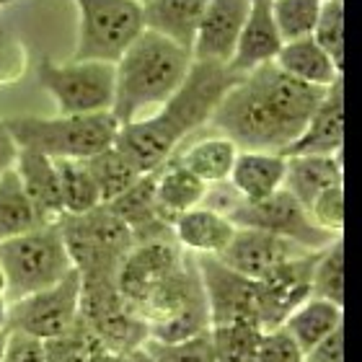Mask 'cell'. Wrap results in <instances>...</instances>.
I'll return each mask as SVG.
<instances>
[{"mask_svg":"<svg viewBox=\"0 0 362 362\" xmlns=\"http://www.w3.org/2000/svg\"><path fill=\"white\" fill-rule=\"evenodd\" d=\"M202 293L207 303L210 326L223 324H249L259 326V300H257V279H249L223 264L218 257H194ZM262 329V326H259Z\"/></svg>","mask_w":362,"mask_h":362,"instance_id":"13","label":"cell"},{"mask_svg":"<svg viewBox=\"0 0 362 362\" xmlns=\"http://www.w3.org/2000/svg\"><path fill=\"white\" fill-rule=\"evenodd\" d=\"M228 220L235 228H251V230L272 233L305 251H321L339 238V235L326 233L324 228H318L310 220L308 210L293 194H287L285 189L274 192L262 202H243L241 199L230 210Z\"/></svg>","mask_w":362,"mask_h":362,"instance_id":"12","label":"cell"},{"mask_svg":"<svg viewBox=\"0 0 362 362\" xmlns=\"http://www.w3.org/2000/svg\"><path fill=\"white\" fill-rule=\"evenodd\" d=\"M344 184V160L339 156H287L282 189L308 210L326 189Z\"/></svg>","mask_w":362,"mask_h":362,"instance_id":"23","label":"cell"},{"mask_svg":"<svg viewBox=\"0 0 362 362\" xmlns=\"http://www.w3.org/2000/svg\"><path fill=\"white\" fill-rule=\"evenodd\" d=\"M207 0H145L143 23L153 34L171 39L174 45L192 52L197 29L202 21Z\"/></svg>","mask_w":362,"mask_h":362,"instance_id":"25","label":"cell"},{"mask_svg":"<svg viewBox=\"0 0 362 362\" xmlns=\"http://www.w3.org/2000/svg\"><path fill=\"white\" fill-rule=\"evenodd\" d=\"M37 212L23 192L16 168L0 176V243L39 228Z\"/></svg>","mask_w":362,"mask_h":362,"instance_id":"30","label":"cell"},{"mask_svg":"<svg viewBox=\"0 0 362 362\" xmlns=\"http://www.w3.org/2000/svg\"><path fill=\"white\" fill-rule=\"evenodd\" d=\"M254 362H303V349L279 326V329H269V332L262 334Z\"/></svg>","mask_w":362,"mask_h":362,"instance_id":"41","label":"cell"},{"mask_svg":"<svg viewBox=\"0 0 362 362\" xmlns=\"http://www.w3.org/2000/svg\"><path fill=\"white\" fill-rule=\"evenodd\" d=\"M3 122L21 151L42 153L52 160H88L112 148L119 132V122L112 112L54 117L18 114Z\"/></svg>","mask_w":362,"mask_h":362,"instance_id":"4","label":"cell"},{"mask_svg":"<svg viewBox=\"0 0 362 362\" xmlns=\"http://www.w3.org/2000/svg\"><path fill=\"white\" fill-rule=\"evenodd\" d=\"M279 47H282V39L272 18V0H249V13L228 68L238 76L251 73L262 65H269L277 57Z\"/></svg>","mask_w":362,"mask_h":362,"instance_id":"20","label":"cell"},{"mask_svg":"<svg viewBox=\"0 0 362 362\" xmlns=\"http://www.w3.org/2000/svg\"><path fill=\"white\" fill-rule=\"evenodd\" d=\"M90 176L96 181L98 197H101V204H109L112 199H117L119 194H124L137 179H140V171H137L132 163H129L124 156H122L117 148H106L98 156L86 160Z\"/></svg>","mask_w":362,"mask_h":362,"instance_id":"31","label":"cell"},{"mask_svg":"<svg viewBox=\"0 0 362 362\" xmlns=\"http://www.w3.org/2000/svg\"><path fill=\"white\" fill-rule=\"evenodd\" d=\"M285 163L287 158L279 153L238 151L228 181L233 184V189L241 194L243 202H262V199L282 189Z\"/></svg>","mask_w":362,"mask_h":362,"instance_id":"24","label":"cell"},{"mask_svg":"<svg viewBox=\"0 0 362 362\" xmlns=\"http://www.w3.org/2000/svg\"><path fill=\"white\" fill-rule=\"evenodd\" d=\"M0 11H3V8H0Z\"/></svg>","mask_w":362,"mask_h":362,"instance_id":"51","label":"cell"},{"mask_svg":"<svg viewBox=\"0 0 362 362\" xmlns=\"http://www.w3.org/2000/svg\"><path fill=\"white\" fill-rule=\"evenodd\" d=\"M303 362H344V326H339L337 332L316 341L303 355Z\"/></svg>","mask_w":362,"mask_h":362,"instance_id":"42","label":"cell"},{"mask_svg":"<svg viewBox=\"0 0 362 362\" xmlns=\"http://www.w3.org/2000/svg\"><path fill=\"white\" fill-rule=\"evenodd\" d=\"M235 156H238L235 143L212 132V135L192 143L187 151H179L174 158L204 184H220V181H228L233 171Z\"/></svg>","mask_w":362,"mask_h":362,"instance_id":"28","label":"cell"},{"mask_svg":"<svg viewBox=\"0 0 362 362\" xmlns=\"http://www.w3.org/2000/svg\"><path fill=\"white\" fill-rule=\"evenodd\" d=\"M3 362H45V344L31 337L11 332Z\"/></svg>","mask_w":362,"mask_h":362,"instance_id":"43","label":"cell"},{"mask_svg":"<svg viewBox=\"0 0 362 362\" xmlns=\"http://www.w3.org/2000/svg\"><path fill=\"white\" fill-rule=\"evenodd\" d=\"M54 168H57L65 215H81L101 204L96 181L90 176L86 160H54Z\"/></svg>","mask_w":362,"mask_h":362,"instance_id":"32","label":"cell"},{"mask_svg":"<svg viewBox=\"0 0 362 362\" xmlns=\"http://www.w3.org/2000/svg\"><path fill=\"white\" fill-rule=\"evenodd\" d=\"M324 0H272V18L282 45L313 34Z\"/></svg>","mask_w":362,"mask_h":362,"instance_id":"34","label":"cell"},{"mask_svg":"<svg viewBox=\"0 0 362 362\" xmlns=\"http://www.w3.org/2000/svg\"><path fill=\"white\" fill-rule=\"evenodd\" d=\"M13 0H0V8H6V6H11Z\"/></svg>","mask_w":362,"mask_h":362,"instance_id":"49","label":"cell"},{"mask_svg":"<svg viewBox=\"0 0 362 362\" xmlns=\"http://www.w3.org/2000/svg\"><path fill=\"white\" fill-rule=\"evenodd\" d=\"M81 321V274L70 269L57 285L11 300V332L37 341L60 339Z\"/></svg>","mask_w":362,"mask_h":362,"instance_id":"11","label":"cell"},{"mask_svg":"<svg viewBox=\"0 0 362 362\" xmlns=\"http://www.w3.org/2000/svg\"><path fill=\"white\" fill-rule=\"evenodd\" d=\"M39 86L49 93L57 114L112 112L114 65L98 60L54 62L42 57L37 65Z\"/></svg>","mask_w":362,"mask_h":362,"instance_id":"9","label":"cell"},{"mask_svg":"<svg viewBox=\"0 0 362 362\" xmlns=\"http://www.w3.org/2000/svg\"><path fill=\"white\" fill-rule=\"evenodd\" d=\"M324 93L326 88L300 83L269 62L238 78L207 127L235 143L238 151L285 156L305 129Z\"/></svg>","mask_w":362,"mask_h":362,"instance_id":"1","label":"cell"},{"mask_svg":"<svg viewBox=\"0 0 362 362\" xmlns=\"http://www.w3.org/2000/svg\"><path fill=\"white\" fill-rule=\"evenodd\" d=\"M310 220L326 233L341 235L344 230V184L326 189L324 194L316 197V202L308 207Z\"/></svg>","mask_w":362,"mask_h":362,"instance_id":"39","label":"cell"},{"mask_svg":"<svg viewBox=\"0 0 362 362\" xmlns=\"http://www.w3.org/2000/svg\"><path fill=\"white\" fill-rule=\"evenodd\" d=\"M81 321L117 355L135 352L148 341V324L119 293L117 279H81Z\"/></svg>","mask_w":362,"mask_h":362,"instance_id":"10","label":"cell"},{"mask_svg":"<svg viewBox=\"0 0 362 362\" xmlns=\"http://www.w3.org/2000/svg\"><path fill=\"white\" fill-rule=\"evenodd\" d=\"M303 254H313V251H305L272 233L238 228L233 241L228 243V249L218 259L230 269L238 272V274H243V277L262 279L272 269H277L279 264H285V262H290L295 257H303Z\"/></svg>","mask_w":362,"mask_h":362,"instance_id":"18","label":"cell"},{"mask_svg":"<svg viewBox=\"0 0 362 362\" xmlns=\"http://www.w3.org/2000/svg\"><path fill=\"white\" fill-rule=\"evenodd\" d=\"M11 332V298L0 295V334Z\"/></svg>","mask_w":362,"mask_h":362,"instance_id":"45","label":"cell"},{"mask_svg":"<svg viewBox=\"0 0 362 362\" xmlns=\"http://www.w3.org/2000/svg\"><path fill=\"white\" fill-rule=\"evenodd\" d=\"M42 344H45V362H88L96 337L86 329L83 321H78L65 337Z\"/></svg>","mask_w":362,"mask_h":362,"instance_id":"38","label":"cell"},{"mask_svg":"<svg viewBox=\"0 0 362 362\" xmlns=\"http://www.w3.org/2000/svg\"><path fill=\"white\" fill-rule=\"evenodd\" d=\"M187 259V251H181L176 241H153L135 243L119 267V293L132 305H137L156 290L166 277H171Z\"/></svg>","mask_w":362,"mask_h":362,"instance_id":"15","label":"cell"},{"mask_svg":"<svg viewBox=\"0 0 362 362\" xmlns=\"http://www.w3.org/2000/svg\"><path fill=\"white\" fill-rule=\"evenodd\" d=\"M29 70V52L21 39L0 26V86L18 83Z\"/></svg>","mask_w":362,"mask_h":362,"instance_id":"40","label":"cell"},{"mask_svg":"<svg viewBox=\"0 0 362 362\" xmlns=\"http://www.w3.org/2000/svg\"><path fill=\"white\" fill-rule=\"evenodd\" d=\"M246 13L249 0H207L192 45V60L228 65L233 60Z\"/></svg>","mask_w":362,"mask_h":362,"instance_id":"16","label":"cell"},{"mask_svg":"<svg viewBox=\"0 0 362 362\" xmlns=\"http://www.w3.org/2000/svg\"><path fill=\"white\" fill-rule=\"evenodd\" d=\"M272 65L282 70L285 76L295 78L305 86L313 88H329L341 78V70L334 65V60L316 45L313 37L295 39V42H285L279 47L277 57L272 60Z\"/></svg>","mask_w":362,"mask_h":362,"instance_id":"26","label":"cell"},{"mask_svg":"<svg viewBox=\"0 0 362 362\" xmlns=\"http://www.w3.org/2000/svg\"><path fill=\"white\" fill-rule=\"evenodd\" d=\"M127 226L135 243L174 241V220H168L156 199V171L143 174L132 187L106 204Z\"/></svg>","mask_w":362,"mask_h":362,"instance_id":"17","label":"cell"},{"mask_svg":"<svg viewBox=\"0 0 362 362\" xmlns=\"http://www.w3.org/2000/svg\"><path fill=\"white\" fill-rule=\"evenodd\" d=\"M0 267L6 272L11 300L57 285L73 269L57 223L39 226L0 243Z\"/></svg>","mask_w":362,"mask_h":362,"instance_id":"7","label":"cell"},{"mask_svg":"<svg viewBox=\"0 0 362 362\" xmlns=\"http://www.w3.org/2000/svg\"><path fill=\"white\" fill-rule=\"evenodd\" d=\"M57 228L81 279H117L122 262L135 246L127 226L106 204L81 215H62Z\"/></svg>","mask_w":362,"mask_h":362,"instance_id":"5","label":"cell"},{"mask_svg":"<svg viewBox=\"0 0 362 362\" xmlns=\"http://www.w3.org/2000/svg\"><path fill=\"white\" fill-rule=\"evenodd\" d=\"M16 174L21 181L23 192L29 197L31 207L37 212L42 226H54L65 215L60 197V181H57V168L54 160L34 151H18L16 158Z\"/></svg>","mask_w":362,"mask_h":362,"instance_id":"21","label":"cell"},{"mask_svg":"<svg viewBox=\"0 0 362 362\" xmlns=\"http://www.w3.org/2000/svg\"><path fill=\"white\" fill-rule=\"evenodd\" d=\"M137 313L148 324V339L156 341H181L210 332L197 259L187 254L184 264L137 305Z\"/></svg>","mask_w":362,"mask_h":362,"instance_id":"6","label":"cell"},{"mask_svg":"<svg viewBox=\"0 0 362 362\" xmlns=\"http://www.w3.org/2000/svg\"><path fill=\"white\" fill-rule=\"evenodd\" d=\"M135 3H137V6H143V3H145V0H135Z\"/></svg>","mask_w":362,"mask_h":362,"instance_id":"50","label":"cell"},{"mask_svg":"<svg viewBox=\"0 0 362 362\" xmlns=\"http://www.w3.org/2000/svg\"><path fill=\"white\" fill-rule=\"evenodd\" d=\"M204 192H207V184L197 179L192 171H187L176 158L166 160L156 171V199L168 220H176L181 212L199 207Z\"/></svg>","mask_w":362,"mask_h":362,"instance_id":"27","label":"cell"},{"mask_svg":"<svg viewBox=\"0 0 362 362\" xmlns=\"http://www.w3.org/2000/svg\"><path fill=\"white\" fill-rule=\"evenodd\" d=\"M124 362H153V360L148 357V352L140 347V349H135V352H127V355H124Z\"/></svg>","mask_w":362,"mask_h":362,"instance_id":"46","label":"cell"},{"mask_svg":"<svg viewBox=\"0 0 362 362\" xmlns=\"http://www.w3.org/2000/svg\"><path fill=\"white\" fill-rule=\"evenodd\" d=\"M313 298L344 305V241L341 235L318 251L313 267Z\"/></svg>","mask_w":362,"mask_h":362,"instance_id":"35","label":"cell"},{"mask_svg":"<svg viewBox=\"0 0 362 362\" xmlns=\"http://www.w3.org/2000/svg\"><path fill=\"white\" fill-rule=\"evenodd\" d=\"M339 326H344V308L332 300H324V298H313V295H310L300 308L290 313V318L282 324V329L293 337L295 344H298V347L303 349V355H305L316 341H321L324 337L337 332Z\"/></svg>","mask_w":362,"mask_h":362,"instance_id":"29","label":"cell"},{"mask_svg":"<svg viewBox=\"0 0 362 362\" xmlns=\"http://www.w3.org/2000/svg\"><path fill=\"white\" fill-rule=\"evenodd\" d=\"M344 145V76L326 88L308 124L285 151L287 156H339Z\"/></svg>","mask_w":362,"mask_h":362,"instance_id":"19","label":"cell"},{"mask_svg":"<svg viewBox=\"0 0 362 362\" xmlns=\"http://www.w3.org/2000/svg\"><path fill=\"white\" fill-rule=\"evenodd\" d=\"M18 145H16L13 135L8 132L6 122H0V176L11 171L16 166V158H18Z\"/></svg>","mask_w":362,"mask_h":362,"instance_id":"44","label":"cell"},{"mask_svg":"<svg viewBox=\"0 0 362 362\" xmlns=\"http://www.w3.org/2000/svg\"><path fill=\"white\" fill-rule=\"evenodd\" d=\"M262 334L264 332L257 324H249V321L210 326L215 362H254Z\"/></svg>","mask_w":362,"mask_h":362,"instance_id":"33","label":"cell"},{"mask_svg":"<svg viewBox=\"0 0 362 362\" xmlns=\"http://www.w3.org/2000/svg\"><path fill=\"white\" fill-rule=\"evenodd\" d=\"M8 337H11V332H3V334H0V362H3V357H6Z\"/></svg>","mask_w":362,"mask_h":362,"instance_id":"47","label":"cell"},{"mask_svg":"<svg viewBox=\"0 0 362 362\" xmlns=\"http://www.w3.org/2000/svg\"><path fill=\"white\" fill-rule=\"evenodd\" d=\"M0 295H8V279H6L3 267H0Z\"/></svg>","mask_w":362,"mask_h":362,"instance_id":"48","label":"cell"},{"mask_svg":"<svg viewBox=\"0 0 362 362\" xmlns=\"http://www.w3.org/2000/svg\"><path fill=\"white\" fill-rule=\"evenodd\" d=\"M78 11V39L70 60L117 62L145 31L143 6L135 0H73Z\"/></svg>","mask_w":362,"mask_h":362,"instance_id":"8","label":"cell"},{"mask_svg":"<svg viewBox=\"0 0 362 362\" xmlns=\"http://www.w3.org/2000/svg\"><path fill=\"white\" fill-rule=\"evenodd\" d=\"M318 251L295 257L277 269H272L262 279H257L259 300V326L262 332L279 329L290 313L298 310L313 295V267Z\"/></svg>","mask_w":362,"mask_h":362,"instance_id":"14","label":"cell"},{"mask_svg":"<svg viewBox=\"0 0 362 362\" xmlns=\"http://www.w3.org/2000/svg\"><path fill=\"white\" fill-rule=\"evenodd\" d=\"M238 228L220 212H212L207 207H194L189 212H181L174 220V241L181 251L192 257H220L233 241Z\"/></svg>","mask_w":362,"mask_h":362,"instance_id":"22","label":"cell"},{"mask_svg":"<svg viewBox=\"0 0 362 362\" xmlns=\"http://www.w3.org/2000/svg\"><path fill=\"white\" fill-rule=\"evenodd\" d=\"M310 37L334 60V65L344 70V0H324L318 13L316 29Z\"/></svg>","mask_w":362,"mask_h":362,"instance_id":"36","label":"cell"},{"mask_svg":"<svg viewBox=\"0 0 362 362\" xmlns=\"http://www.w3.org/2000/svg\"><path fill=\"white\" fill-rule=\"evenodd\" d=\"M192 52L145 29L114 62V119L129 124L156 112L187 78Z\"/></svg>","mask_w":362,"mask_h":362,"instance_id":"3","label":"cell"},{"mask_svg":"<svg viewBox=\"0 0 362 362\" xmlns=\"http://www.w3.org/2000/svg\"><path fill=\"white\" fill-rule=\"evenodd\" d=\"M238 78L241 76L228 65L192 60L184 83L153 114L122 124L114 148L140 174L158 171L179 153L189 135L210 124L218 104L238 83Z\"/></svg>","mask_w":362,"mask_h":362,"instance_id":"2","label":"cell"},{"mask_svg":"<svg viewBox=\"0 0 362 362\" xmlns=\"http://www.w3.org/2000/svg\"><path fill=\"white\" fill-rule=\"evenodd\" d=\"M153 362H215L210 332L189 337L181 341H156L148 339L143 344Z\"/></svg>","mask_w":362,"mask_h":362,"instance_id":"37","label":"cell"}]
</instances>
